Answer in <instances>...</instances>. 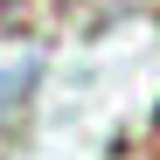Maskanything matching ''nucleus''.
I'll list each match as a JSON object with an SVG mask.
<instances>
[{
	"label": "nucleus",
	"instance_id": "obj_1",
	"mask_svg": "<svg viewBox=\"0 0 160 160\" xmlns=\"http://www.w3.org/2000/svg\"><path fill=\"white\" fill-rule=\"evenodd\" d=\"M7 7H14V0H0V14H7Z\"/></svg>",
	"mask_w": 160,
	"mask_h": 160
}]
</instances>
